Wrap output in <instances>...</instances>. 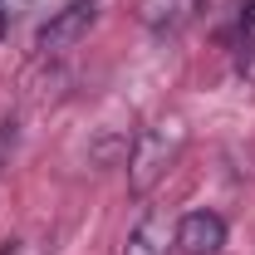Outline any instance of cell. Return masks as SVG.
Masks as SVG:
<instances>
[{
    "instance_id": "cell-7",
    "label": "cell",
    "mask_w": 255,
    "mask_h": 255,
    "mask_svg": "<svg viewBox=\"0 0 255 255\" xmlns=\"http://www.w3.org/2000/svg\"><path fill=\"white\" fill-rule=\"evenodd\" d=\"M25 10H30V0H0V39L25 20Z\"/></svg>"
},
{
    "instance_id": "cell-3",
    "label": "cell",
    "mask_w": 255,
    "mask_h": 255,
    "mask_svg": "<svg viewBox=\"0 0 255 255\" xmlns=\"http://www.w3.org/2000/svg\"><path fill=\"white\" fill-rule=\"evenodd\" d=\"M206 0H137V25L157 39H177L201 20Z\"/></svg>"
},
{
    "instance_id": "cell-6",
    "label": "cell",
    "mask_w": 255,
    "mask_h": 255,
    "mask_svg": "<svg viewBox=\"0 0 255 255\" xmlns=\"http://www.w3.org/2000/svg\"><path fill=\"white\" fill-rule=\"evenodd\" d=\"M236 54L241 59H251L255 54V0H241V15H236Z\"/></svg>"
},
{
    "instance_id": "cell-4",
    "label": "cell",
    "mask_w": 255,
    "mask_h": 255,
    "mask_svg": "<svg viewBox=\"0 0 255 255\" xmlns=\"http://www.w3.org/2000/svg\"><path fill=\"white\" fill-rule=\"evenodd\" d=\"M221 246H226V216L187 211L177 221V251L182 255H221Z\"/></svg>"
},
{
    "instance_id": "cell-1",
    "label": "cell",
    "mask_w": 255,
    "mask_h": 255,
    "mask_svg": "<svg viewBox=\"0 0 255 255\" xmlns=\"http://www.w3.org/2000/svg\"><path fill=\"white\" fill-rule=\"evenodd\" d=\"M182 147H187V123L182 118H157L152 128H137L132 152H128V187L137 196H147L172 172V162L182 157Z\"/></svg>"
},
{
    "instance_id": "cell-5",
    "label": "cell",
    "mask_w": 255,
    "mask_h": 255,
    "mask_svg": "<svg viewBox=\"0 0 255 255\" xmlns=\"http://www.w3.org/2000/svg\"><path fill=\"white\" fill-rule=\"evenodd\" d=\"M177 251V221H167V211H147L132 226L123 255H172Z\"/></svg>"
},
{
    "instance_id": "cell-2",
    "label": "cell",
    "mask_w": 255,
    "mask_h": 255,
    "mask_svg": "<svg viewBox=\"0 0 255 255\" xmlns=\"http://www.w3.org/2000/svg\"><path fill=\"white\" fill-rule=\"evenodd\" d=\"M94 20H98V0H69V5H59V10L44 20L34 49H39V54H69L74 44L89 39Z\"/></svg>"
}]
</instances>
